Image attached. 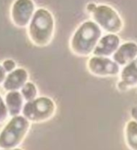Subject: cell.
Returning <instances> with one entry per match:
<instances>
[{
    "mask_svg": "<svg viewBox=\"0 0 137 150\" xmlns=\"http://www.w3.org/2000/svg\"><path fill=\"white\" fill-rule=\"evenodd\" d=\"M131 116L134 121L137 123V106H135L131 109Z\"/></svg>",
    "mask_w": 137,
    "mask_h": 150,
    "instance_id": "cell-19",
    "label": "cell"
},
{
    "mask_svg": "<svg viewBox=\"0 0 137 150\" xmlns=\"http://www.w3.org/2000/svg\"><path fill=\"white\" fill-rule=\"evenodd\" d=\"M137 57V43L134 41L120 44L112 55V59L119 66H124Z\"/></svg>",
    "mask_w": 137,
    "mask_h": 150,
    "instance_id": "cell-10",
    "label": "cell"
},
{
    "mask_svg": "<svg viewBox=\"0 0 137 150\" xmlns=\"http://www.w3.org/2000/svg\"><path fill=\"white\" fill-rule=\"evenodd\" d=\"M56 111V105L53 99L41 96L24 103L21 113L31 123L40 124L50 120L55 115Z\"/></svg>",
    "mask_w": 137,
    "mask_h": 150,
    "instance_id": "cell-4",
    "label": "cell"
},
{
    "mask_svg": "<svg viewBox=\"0 0 137 150\" xmlns=\"http://www.w3.org/2000/svg\"><path fill=\"white\" fill-rule=\"evenodd\" d=\"M0 150H23L22 149H20L19 147L18 148H15V149H0Z\"/></svg>",
    "mask_w": 137,
    "mask_h": 150,
    "instance_id": "cell-20",
    "label": "cell"
},
{
    "mask_svg": "<svg viewBox=\"0 0 137 150\" xmlns=\"http://www.w3.org/2000/svg\"><path fill=\"white\" fill-rule=\"evenodd\" d=\"M8 118V112H7V107L5 104L4 98L0 95V124L4 123Z\"/></svg>",
    "mask_w": 137,
    "mask_h": 150,
    "instance_id": "cell-15",
    "label": "cell"
},
{
    "mask_svg": "<svg viewBox=\"0 0 137 150\" xmlns=\"http://www.w3.org/2000/svg\"><path fill=\"white\" fill-rule=\"evenodd\" d=\"M28 79L29 75L25 69L16 68L7 75L3 83L4 90L7 92L20 91L28 82Z\"/></svg>",
    "mask_w": 137,
    "mask_h": 150,
    "instance_id": "cell-9",
    "label": "cell"
},
{
    "mask_svg": "<svg viewBox=\"0 0 137 150\" xmlns=\"http://www.w3.org/2000/svg\"><path fill=\"white\" fill-rule=\"evenodd\" d=\"M87 69L96 77H114L120 73V66L107 57H91L87 62Z\"/></svg>",
    "mask_w": 137,
    "mask_h": 150,
    "instance_id": "cell-7",
    "label": "cell"
},
{
    "mask_svg": "<svg viewBox=\"0 0 137 150\" xmlns=\"http://www.w3.org/2000/svg\"><path fill=\"white\" fill-rule=\"evenodd\" d=\"M119 74V81L123 82L127 89L137 86V57L124 65Z\"/></svg>",
    "mask_w": 137,
    "mask_h": 150,
    "instance_id": "cell-12",
    "label": "cell"
},
{
    "mask_svg": "<svg viewBox=\"0 0 137 150\" xmlns=\"http://www.w3.org/2000/svg\"><path fill=\"white\" fill-rule=\"evenodd\" d=\"M6 77H7V72L5 71V69L3 68L2 65L0 64V86L3 85Z\"/></svg>",
    "mask_w": 137,
    "mask_h": 150,
    "instance_id": "cell-17",
    "label": "cell"
},
{
    "mask_svg": "<svg viewBox=\"0 0 137 150\" xmlns=\"http://www.w3.org/2000/svg\"><path fill=\"white\" fill-rule=\"evenodd\" d=\"M20 94L23 96L24 101H32L37 98L38 89L36 86L32 82H27L22 88L20 89Z\"/></svg>",
    "mask_w": 137,
    "mask_h": 150,
    "instance_id": "cell-14",
    "label": "cell"
},
{
    "mask_svg": "<svg viewBox=\"0 0 137 150\" xmlns=\"http://www.w3.org/2000/svg\"><path fill=\"white\" fill-rule=\"evenodd\" d=\"M2 66L3 68L5 69V71L7 73H11V71H13L14 69H16L17 68L16 62H15L12 59H6L4 60V62H2Z\"/></svg>",
    "mask_w": 137,
    "mask_h": 150,
    "instance_id": "cell-16",
    "label": "cell"
},
{
    "mask_svg": "<svg viewBox=\"0 0 137 150\" xmlns=\"http://www.w3.org/2000/svg\"><path fill=\"white\" fill-rule=\"evenodd\" d=\"M96 6H97V4H95V3H89L85 7V10L89 14H91L95 11Z\"/></svg>",
    "mask_w": 137,
    "mask_h": 150,
    "instance_id": "cell-18",
    "label": "cell"
},
{
    "mask_svg": "<svg viewBox=\"0 0 137 150\" xmlns=\"http://www.w3.org/2000/svg\"><path fill=\"white\" fill-rule=\"evenodd\" d=\"M36 11L33 0H15L11 7V19L15 26L25 28Z\"/></svg>",
    "mask_w": 137,
    "mask_h": 150,
    "instance_id": "cell-6",
    "label": "cell"
},
{
    "mask_svg": "<svg viewBox=\"0 0 137 150\" xmlns=\"http://www.w3.org/2000/svg\"><path fill=\"white\" fill-rule=\"evenodd\" d=\"M31 127V122L23 115L11 117L0 132V149L18 148L25 140Z\"/></svg>",
    "mask_w": 137,
    "mask_h": 150,
    "instance_id": "cell-3",
    "label": "cell"
},
{
    "mask_svg": "<svg viewBox=\"0 0 137 150\" xmlns=\"http://www.w3.org/2000/svg\"><path fill=\"white\" fill-rule=\"evenodd\" d=\"M55 32V20L51 11L40 7L36 9L28 26L31 42L37 47H46L52 42Z\"/></svg>",
    "mask_w": 137,
    "mask_h": 150,
    "instance_id": "cell-1",
    "label": "cell"
},
{
    "mask_svg": "<svg viewBox=\"0 0 137 150\" xmlns=\"http://www.w3.org/2000/svg\"><path fill=\"white\" fill-rule=\"evenodd\" d=\"M4 102L7 107L8 115L14 117L20 115L22 112L24 105V99L19 91L7 92Z\"/></svg>",
    "mask_w": 137,
    "mask_h": 150,
    "instance_id": "cell-11",
    "label": "cell"
},
{
    "mask_svg": "<svg viewBox=\"0 0 137 150\" xmlns=\"http://www.w3.org/2000/svg\"><path fill=\"white\" fill-rule=\"evenodd\" d=\"M102 30L93 20L81 23L73 34L69 47L71 52L78 57L91 55L101 38Z\"/></svg>",
    "mask_w": 137,
    "mask_h": 150,
    "instance_id": "cell-2",
    "label": "cell"
},
{
    "mask_svg": "<svg viewBox=\"0 0 137 150\" xmlns=\"http://www.w3.org/2000/svg\"><path fill=\"white\" fill-rule=\"evenodd\" d=\"M125 140L131 150H137V123L133 120H129L126 124Z\"/></svg>",
    "mask_w": 137,
    "mask_h": 150,
    "instance_id": "cell-13",
    "label": "cell"
},
{
    "mask_svg": "<svg viewBox=\"0 0 137 150\" xmlns=\"http://www.w3.org/2000/svg\"><path fill=\"white\" fill-rule=\"evenodd\" d=\"M93 21L107 33L117 34L122 31L124 23L118 11L107 4H99L91 14Z\"/></svg>",
    "mask_w": 137,
    "mask_h": 150,
    "instance_id": "cell-5",
    "label": "cell"
},
{
    "mask_svg": "<svg viewBox=\"0 0 137 150\" xmlns=\"http://www.w3.org/2000/svg\"><path fill=\"white\" fill-rule=\"evenodd\" d=\"M121 40L117 34L107 33L102 36L97 45L94 49V56L99 57H111L114 54L116 49L120 45Z\"/></svg>",
    "mask_w": 137,
    "mask_h": 150,
    "instance_id": "cell-8",
    "label": "cell"
}]
</instances>
